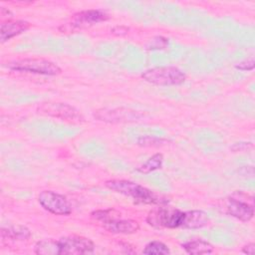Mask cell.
Listing matches in <instances>:
<instances>
[{
	"label": "cell",
	"mask_w": 255,
	"mask_h": 255,
	"mask_svg": "<svg viewBox=\"0 0 255 255\" xmlns=\"http://www.w3.org/2000/svg\"><path fill=\"white\" fill-rule=\"evenodd\" d=\"M105 186L112 191L130 197L136 203L150 205H163L168 203V199L165 197L130 180L110 179L105 182Z\"/></svg>",
	"instance_id": "obj_1"
},
{
	"label": "cell",
	"mask_w": 255,
	"mask_h": 255,
	"mask_svg": "<svg viewBox=\"0 0 255 255\" xmlns=\"http://www.w3.org/2000/svg\"><path fill=\"white\" fill-rule=\"evenodd\" d=\"M141 79L155 86H179L186 80V75L177 67L160 66L145 70L141 75Z\"/></svg>",
	"instance_id": "obj_2"
},
{
	"label": "cell",
	"mask_w": 255,
	"mask_h": 255,
	"mask_svg": "<svg viewBox=\"0 0 255 255\" xmlns=\"http://www.w3.org/2000/svg\"><path fill=\"white\" fill-rule=\"evenodd\" d=\"M224 212L242 222L250 221L254 216L253 196L243 191H235L224 202Z\"/></svg>",
	"instance_id": "obj_3"
},
{
	"label": "cell",
	"mask_w": 255,
	"mask_h": 255,
	"mask_svg": "<svg viewBox=\"0 0 255 255\" xmlns=\"http://www.w3.org/2000/svg\"><path fill=\"white\" fill-rule=\"evenodd\" d=\"M109 18V14L104 10H83L75 13L68 23L59 27V30L62 33H75L94 26L100 22L107 21Z\"/></svg>",
	"instance_id": "obj_4"
},
{
	"label": "cell",
	"mask_w": 255,
	"mask_h": 255,
	"mask_svg": "<svg viewBox=\"0 0 255 255\" xmlns=\"http://www.w3.org/2000/svg\"><path fill=\"white\" fill-rule=\"evenodd\" d=\"M7 67L17 72H26L37 75L56 76L61 74L62 69L54 62L43 58H25L10 62Z\"/></svg>",
	"instance_id": "obj_5"
},
{
	"label": "cell",
	"mask_w": 255,
	"mask_h": 255,
	"mask_svg": "<svg viewBox=\"0 0 255 255\" xmlns=\"http://www.w3.org/2000/svg\"><path fill=\"white\" fill-rule=\"evenodd\" d=\"M183 212L175 207L166 206L165 204L150 210L146 216V222L153 227L164 228H181Z\"/></svg>",
	"instance_id": "obj_6"
},
{
	"label": "cell",
	"mask_w": 255,
	"mask_h": 255,
	"mask_svg": "<svg viewBox=\"0 0 255 255\" xmlns=\"http://www.w3.org/2000/svg\"><path fill=\"white\" fill-rule=\"evenodd\" d=\"M37 113L73 124H80L85 121L80 111L66 103H42L37 107Z\"/></svg>",
	"instance_id": "obj_7"
},
{
	"label": "cell",
	"mask_w": 255,
	"mask_h": 255,
	"mask_svg": "<svg viewBox=\"0 0 255 255\" xmlns=\"http://www.w3.org/2000/svg\"><path fill=\"white\" fill-rule=\"evenodd\" d=\"M94 118L98 121L110 123V124H117V123H132L140 121L144 118V114L128 109V108H113V109H99L94 112Z\"/></svg>",
	"instance_id": "obj_8"
},
{
	"label": "cell",
	"mask_w": 255,
	"mask_h": 255,
	"mask_svg": "<svg viewBox=\"0 0 255 255\" xmlns=\"http://www.w3.org/2000/svg\"><path fill=\"white\" fill-rule=\"evenodd\" d=\"M58 255L91 254L95 250L94 242L87 237L69 235L57 240Z\"/></svg>",
	"instance_id": "obj_9"
},
{
	"label": "cell",
	"mask_w": 255,
	"mask_h": 255,
	"mask_svg": "<svg viewBox=\"0 0 255 255\" xmlns=\"http://www.w3.org/2000/svg\"><path fill=\"white\" fill-rule=\"evenodd\" d=\"M40 205L48 212L55 215H69L72 207L66 196L53 190H43L38 195Z\"/></svg>",
	"instance_id": "obj_10"
},
{
	"label": "cell",
	"mask_w": 255,
	"mask_h": 255,
	"mask_svg": "<svg viewBox=\"0 0 255 255\" xmlns=\"http://www.w3.org/2000/svg\"><path fill=\"white\" fill-rule=\"evenodd\" d=\"M30 23L24 20H16L11 21L7 20L1 23V30H0V39L1 43H5L8 40L12 39L15 36L22 34L23 32L27 31L30 28Z\"/></svg>",
	"instance_id": "obj_11"
},
{
	"label": "cell",
	"mask_w": 255,
	"mask_h": 255,
	"mask_svg": "<svg viewBox=\"0 0 255 255\" xmlns=\"http://www.w3.org/2000/svg\"><path fill=\"white\" fill-rule=\"evenodd\" d=\"M103 226L109 232L116 234H132L137 232L139 229V223L133 219L117 218L103 223Z\"/></svg>",
	"instance_id": "obj_12"
},
{
	"label": "cell",
	"mask_w": 255,
	"mask_h": 255,
	"mask_svg": "<svg viewBox=\"0 0 255 255\" xmlns=\"http://www.w3.org/2000/svg\"><path fill=\"white\" fill-rule=\"evenodd\" d=\"M209 222V218L206 212L203 210H188L183 212V219L181 228L185 229H199L206 226Z\"/></svg>",
	"instance_id": "obj_13"
},
{
	"label": "cell",
	"mask_w": 255,
	"mask_h": 255,
	"mask_svg": "<svg viewBox=\"0 0 255 255\" xmlns=\"http://www.w3.org/2000/svg\"><path fill=\"white\" fill-rule=\"evenodd\" d=\"M1 238L3 240L10 239V240H17V241H24L28 240L31 237V231L24 225H12L8 227L1 228Z\"/></svg>",
	"instance_id": "obj_14"
},
{
	"label": "cell",
	"mask_w": 255,
	"mask_h": 255,
	"mask_svg": "<svg viewBox=\"0 0 255 255\" xmlns=\"http://www.w3.org/2000/svg\"><path fill=\"white\" fill-rule=\"evenodd\" d=\"M181 247L187 254L190 255H201L210 254L213 252V246L210 242L203 240L201 238L186 241L181 244Z\"/></svg>",
	"instance_id": "obj_15"
},
{
	"label": "cell",
	"mask_w": 255,
	"mask_h": 255,
	"mask_svg": "<svg viewBox=\"0 0 255 255\" xmlns=\"http://www.w3.org/2000/svg\"><path fill=\"white\" fill-rule=\"evenodd\" d=\"M34 251L38 255H58V242L52 238L40 240L35 244Z\"/></svg>",
	"instance_id": "obj_16"
},
{
	"label": "cell",
	"mask_w": 255,
	"mask_h": 255,
	"mask_svg": "<svg viewBox=\"0 0 255 255\" xmlns=\"http://www.w3.org/2000/svg\"><path fill=\"white\" fill-rule=\"evenodd\" d=\"M162 163H163V155L158 152L150 156L145 162H143L139 167H137V171L140 173L146 174L161 168Z\"/></svg>",
	"instance_id": "obj_17"
},
{
	"label": "cell",
	"mask_w": 255,
	"mask_h": 255,
	"mask_svg": "<svg viewBox=\"0 0 255 255\" xmlns=\"http://www.w3.org/2000/svg\"><path fill=\"white\" fill-rule=\"evenodd\" d=\"M142 254L146 255H167L170 254L169 248L160 241H151L145 245Z\"/></svg>",
	"instance_id": "obj_18"
},
{
	"label": "cell",
	"mask_w": 255,
	"mask_h": 255,
	"mask_svg": "<svg viewBox=\"0 0 255 255\" xmlns=\"http://www.w3.org/2000/svg\"><path fill=\"white\" fill-rule=\"evenodd\" d=\"M92 218L101 221L102 223H106L117 218H121V213L114 208L105 209V210H96L91 213Z\"/></svg>",
	"instance_id": "obj_19"
},
{
	"label": "cell",
	"mask_w": 255,
	"mask_h": 255,
	"mask_svg": "<svg viewBox=\"0 0 255 255\" xmlns=\"http://www.w3.org/2000/svg\"><path fill=\"white\" fill-rule=\"evenodd\" d=\"M166 139L153 135H141L136 139V144L141 147H157L165 144Z\"/></svg>",
	"instance_id": "obj_20"
},
{
	"label": "cell",
	"mask_w": 255,
	"mask_h": 255,
	"mask_svg": "<svg viewBox=\"0 0 255 255\" xmlns=\"http://www.w3.org/2000/svg\"><path fill=\"white\" fill-rule=\"evenodd\" d=\"M168 45V40L164 37L157 36L154 37L149 43L147 44V49L148 50H159V49H164Z\"/></svg>",
	"instance_id": "obj_21"
},
{
	"label": "cell",
	"mask_w": 255,
	"mask_h": 255,
	"mask_svg": "<svg viewBox=\"0 0 255 255\" xmlns=\"http://www.w3.org/2000/svg\"><path fill=\"white\" fill-rule=\"evenodd\" d=\"M255 67V60L254 57L251 56L235 65V69L241 70V71H251Z\"/></svg>",
	"instance_id": "obj_22"
},
{
	"label": "cell",
	"mask_w": 255,
	"mask_h": 255,
	"mask_svg": "<svg viewBox=\"0 0 255 255\" xmlns=\"http://www.w3.org/2000/svg\"><path fill=\"white\" fill-rule=\"evenodd\" d=\"M253 146L252 142H249V141H240V142H235L231 147L230 149L233 151V152H239V151H246L248 150L249 148H251Z\"/></svg>",
	"instance_id": "obj_23"
},
{
	"label": "cell",
	"mask_w": 255,
	"mask_h": 255,
	"mask_svg": "<svg viewBox=\"0 0 255 255\" xmlns=\"http://www.w3.org/2000/svg\"><path fill=\"white\" fill-rule=\"evenodd\" d=\"M129 31V28L127 27V26H124V25H118V26H115L111 32L112 34L116 35V36H125L128 33Z\"/></svg>",
	"instance_id": "obj_24"
},
{
	"label": "cell",
	"mask_w": 255,
	"mask_h": 255,
	"mask_svg": "<svg viewBox=\"0 0 255 255\" xmlns=\"http://www.w3.org/2000/svg\"><path fill=\"white\" fill-rule=\"evenodd\" d=\"M254 250H255V244L253 242L247 243L246 245H244L242 247V253L247 254V255H253L254 254Z\"/></svg>",
	"instance_id": "obj_25"
},
{
	"label": "cell",
	"mask_w": 255,
	"mask_h": 255,
	"mask_svg": "<svg viewBox=\"0 0 255 255\" xmlns=\"http://www.w3.org/2000/svg\"><path fill=\"white\" fill-rule=\"evenodd\" d=\"M0 10H1V16H2V17H6V15H7L8 17H11L12 13L10 12L9 9H6L5 7H1Z\"/></svg>",
	"instance_id": "obj_26"
}]
</instances>
